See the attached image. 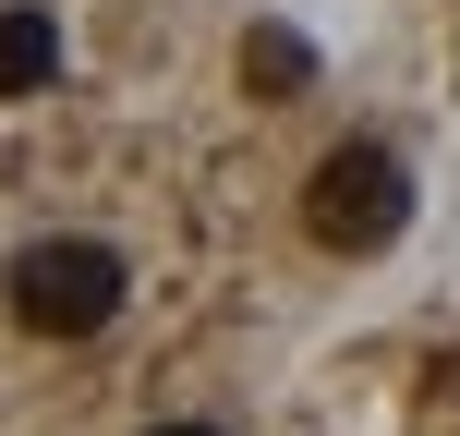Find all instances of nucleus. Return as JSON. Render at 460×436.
<instances>
[{
  "label": "nucleus",
  "mask_w": 460,
  "mask_h": 436,
  "mask_svg": "<svg viewBox=\"0 0 460 436\" xmlns=\"http://www.w3.org/2000/svg\"><path fill=\"white\" fill-rule=\"evenodd\" d=\"M0 291H13V327H37V340H97L134 279H121L110 243H73V230H61V243H24Z\"/></svg>",
  "instance_id": "obj_1"
},
{
  "label": "nucleus",
  "mask_w": 460,
  "mask_h": 436,
  "mask_svg": "<svg viewBox=\"0 0 460 436\" xmlns=\"http://www.w3.org/2000/svg\"><path fill=\"white\" fill-rule=\"evenodd\" d=\"M303 230H315L327 254H388L400 230H412V170H400L388 146H327L315 182H303Z\"/></svg>",
  "instance_id": "obj_2"
},
{
  "label": "nucleus",
  "mask_w": 460,
  "mask_h": 436,
  "mask_svg": "<svg viewBox=\"0 0 460 436\" xmlns=\"http://www.w3.org/2000/svg\"><path fill=\"white\" fill-rule=\"evenodd\" d=\"M49 73H61V24H49V0H13L0 13V97H49Z\"/></svg>",
  "instance_id": "obj_3"
},
{
  "label": "nucleus",
  "mask_w": 460,
  "mask_h": 436,
  "mask_svg": "<svg viewBox=\"0 0 460 436\" xmlns=\"http://www.w3.org/2000/svg\"><path fill=\"white\" fill-rule=\"evenodd\" d=\"M303 85H315V49H303L291 24H243V97L279 110V97H303Z\"/></svg>",
  "instance_id": "obj_4"
},
{
  "label": "nucleus",
  "mask_w": 460,
  "mask_h": 436,
  "mask_svg": "<svg viewBox=\"0 0 460 436\" xmlns=\"http://www.w3.org/2000/svg\"><path fill=\"white\" fill-rule=\"evenodd\" d=\"M146 436H218V424H146Z\"/></svg>",
  "instance_id": "obj_5"
}]
</instances>
